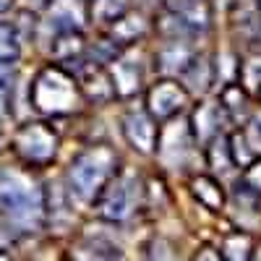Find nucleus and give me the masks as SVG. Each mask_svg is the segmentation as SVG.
Instances as JSON below:
<instances>
[{"label":"nucleus","mask_w":261,"mask_h":261,"mask_svg":"<svg viewBox=\"0 0 261 261\" xmlns=\"http://www.w3.org/2000/svg\"><path fill=\"white\" fill-rule=\"evenodd\" d=\"M0 217L18 232H34L45 220L42 188L21 170H0Z\"/></svg>","instance_id":"1"},{"label":"nucleus","mask_w":261,"mask_h":261,"mask_svg":"<svg viewBox=\"0 0 261 261\" xmlns=\"http://www.w3.org/2000/svg\"><path fill=\"white\" fill-rule=\"evenodd\" d=\"M115 151L110 146H94L86 149L84 154H79L68 170V186L71 193L79 201H94L97 196L105 191V186L110 183L115 172Z\"/></svg>","instance_id":"2"},{"label":"nucleus","mask_w":261,"mask_h":261,"mask_svg":"<svg viewBox=\"0 0 261 261\" xmlns=\"http://www.w3.org/2000/svg\"><path fill=\"white\" fill-rule=\"evenodd\" d=\"M32 102L39 113H68L71 107H76L73 79L65 76L60 68H45L32 86Z\"/></svg>","instance_id":"3"},{"label":"nucleus","mask_w":261,"mask_h":261,"mask_svg":"<svg viewBox=\"0 0 261 261\" xmlns=\"http://www.w3.org/2000/svg\"><path fill=\"white\" fill-rule=\"evenodd\" d=\"M58 139L45 123H32L18 130L16 136V151L24 157L29 165H45L55 157Z\"/></svg>","instance_id":"4"},{"label":"nucleus","mask_w":261,"mask_h":261,"mask_svg":"<svg viewBox=\"0 0 261 261\" xmlns=\"http://www.w3.org/2000/svg\"><path fill=\"white\" fill-rule=\"evenodd\" d=\"M130 206H134V180L128 175L115 178L99 193V212L110 222H123L130 214Z\"/></svg>","instance_id":"5"},{"label":"nucleus","mask_w":261,"mask_h":261,"mask_svg":"<svg viewBox=\"0 0 261 261\" xmlns=\"http://www.w3.org/2000/svg\"><path fill=\"white\" fill-rule=\"evenodd\" d=\"M183 102H186V92L175 81H160L154 89L149 92V110L157 118H170L172 113L180 110Z\"/></svg>","instance_id":"6"},{"label":"nucleus","mask_w":261,"mask_h":261,"mask_svg":"<svg viewBox=\"0 0 261 261\" xmlns=\"http://www.w3.org/2000/svg\"><path fill=\"white\" fill-rule=\"evenodd\" d=\"M125 136L139 151H151L157 146V128L146 113H128L125 118Z\"/></svg>","instance_id":"7"},{"label":"nucleus","mask_w":261,"mask_h":261,"mask_svg":"<svg viewBox=\"0 0 261 261\" xmlns=\"http://www.w3.org/2000/svg\"><path fill=\"white\" fill-rule=\"evenodd\" d=\"M21 53V42L16 27L8 21H0V65H13Z\"/></svg>","instance_id":"8"},{"label":"nucleus","mask_w":261,"mask_h":261,"mask_svg":"<svg viewBox=\"0 0 261 261\" xmlns=\"http://www.w3.org/2000/svg\"><path fill=\"white\" fill-rule=\"evenodd\" d=\"M113 81H115V89L120 94H130V92H136L139 89V68L134 63H115V71H113Z\"/></svg>","instance_id":"9"},{"label":"nucleus","mask_w":261,"mask_h":261,"mask_svg":"<svg viewBox=\"0 0 261 261\" xmlns=\"http://www.w3.org/2000/svg\"><path fill=\"white\" fill-rule=\"evenodd\" d=\"M193 188H196V196H199V201H204L209 209H220L222 206V191H220V186H217L214 180H209V178H199L193 183Z\"/></svg>","instance_id":"10"},{"label":"nucleus","mask_w":261,"mask_h":261,"mask_svg":"<svg viewBox=\"0 0 261 261\" xmlns=\"http://www.w3.org/2000/svg\"><path fill=\"white\" fill-rule=\"evenodd\" d=\"M217 123H220V110L212 105H201L199 110H196V128L201 125V139H209L212 134H217Z\"/></svg>","instance_id":"11"},{"label":"nucleus","mask_w":261,"mask_h":261,"mask_svg":"<svg viewBox=\"0 0 261 261\" xmlns=\"http://www.w3.org/2000/svg\"><path fill=\"white\" fill-rule=\"evenodd\" d=\"M13 99V71L11 65H0V118L8 115Z\"/></svg>","instance_id":"12"},{"label":"nucleus","mask_w":261,"mask_h":261,"mask_svg":"<svg viewBox=\"0 0 261 261\" xmlns=\"http://www.w3.org/2000/svg\"><path fill=\"white\" fill-rule=\"evenodd\" d=\"M149 261H180L178 251L167 241H154L149 248Z\"/></svg>","instance_id":"13"},{"label":"nucleus","mask_w":261,"mask_h":261,"mask_svg":"<svg viewBox=\"0 0 261 261\" xmlns=\"http://www.w3.org/2000/svg\"><path fill=\"white\" fill-rule=\"evenodd\" d=\"M89 261H120V253H105L102 248H94Z\"/></svg>","instance_id":"14"},{"label":"nucleus","mask_w":261,"mask_h":261,"mask_svg":"<svg viewBox=\"0 0 261 261\" xmlns=\"http://www.w3.org/2000/svg\"><path fill=\"white\" fill-rule=\"evenodd\" d=\"M196 261H225L217 251H212V248H206V251H201L199 256H196Z\"/></svg>","instance_id":"15"},{"label":"nucleus","mask_w":261,"mask_h":261,"mask_svg":"<svg viewBox=\"0 0 261 261\" xmlns=\"http://www.w3.org/2000/svg\"><path fill=\"white\" fill-rule=\"evenodd\" d=\"M0 261H13V258H11V253H8V251L0 248Z\"/></svg>","instance_id":"16"},{"label":"nucleus","mask_w":261,"mask_h":261,"mask_svg":"<svg viewBox=\"0 0 261 261\" xmlns=\"http://www.w3.org/2000/svg\"><path fill=\"white\" fill-rule=\"evenodd\" d=\"M253 261H261V248H256V253H253Z\"/></svg>","instance_id":"17"},{"label":"nucleus","mask_w":261,"mask_h":261,"mask_svg":"<svg viewBox=\"0 0 261 261\" xmlns=\"http://www.w3.org/2000/svg\"><path fill=\"white\" fill-rule=\"evenodd\" d=\"M34 3H37V6H47V3H50V0H34Z\"/></svg>","instance_id":"18"}]
</instances>
